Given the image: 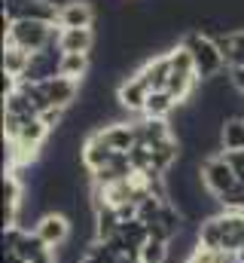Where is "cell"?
<instances>
[{
    "label": "cell",
    "instance_id": "4",
    "mask_svg": "<svg viewBox=\"0 0 244 263\" xmlns=\"http://www.w3.org/2000/svg\"><path fill=\"white\" fill-rule=\"evenodd\" d=\"M201 184H205V193H211L217 199L229 196L238 187V178H235L226 153H211V156L201 159Z\"/></svg>",
    "mask_w": 244,
    "mask_h": 263
},
{
    "label": "cell",
    "instance_id": "21",
    "mask_svg": "<svg viewBox=\"0 0 244 263\" xmlns=\"http://www.w3.org/2000/svg\"><path fill=\"white\" fill-rule=\"evenodd\" d=\"M168 257H171V242L162 239H150L137 251V263H168Z\"/></svg>",
    "mask_w": 244,
    "mask_h": 263
},
{
    "label": "cell",
    "instance_id": "15",
    "mask_svg": "<svg viewBox=\"0 0 244 263\" xmlns=\"http://www.w3.org/2000/svg\"><path fill=\"white\" fill-rule=\"evenodd\" d=\"M177 107H180V101H177L168 89H153L150 98H147L144 117H147V120H168Z\"/></svg>",
    "mask_w": 244,
    "mask_h": 263
},
{
    "label": "cell",
    "instance_id": "9",
    "mask_svg": "<svg viewBox=\"0 0 244 263\" xmlns=\"http://www.w3.org/2000/svg\"><path fill=\"white\" fill-rule=\"evenodd\" d=\"M98 18L92 0H64L58 3V18L55 25L58 28H92Z\"/></svg>",
    "mask_w": 244,
    "mask_h": 263
},
{
    "label": "cell",
    "instance_id": "24",
    "mask_svg": "<svg viewBox=\"0 0 244 263\" xmlns=\"http://www.w3.org/2000/svg\"><path fill=\"white\" fill-rule=\"evenodd\" d=\"M229 77H232V86L244 95V65H232L229 67Z\"/></svg>",
    "mask_w": 244,
    "mask_h": 263
},
{
    "label": "cell",
    "instance_id": "7",
    "mask_svg": "<svg viewBox=\"0 0 244 263\" xmlns=\"http://www.w3.org/2000/svg\"><path fill=\"white\" fill-rule=\"evenodd\" d=\"M3 12L12 22H25V18L55 22L58 18V3H52V0H3Z\"/></svg>",
    "mask_w": 244,
    "mask_h": 263
},
{
    "label": "cell",
    "instance_id": "10",
    "mask_svg": "<svg viewBox=\"0 0 244 263\" xmlns=\"http://www.w3.org/2000/svg\"><path fill=\"white\" fill-rule=\"evenodd\" d=\"M61 55H64V52H61L58 46H49V49H43V52H34V55H31V67H28V73H25L22 80H28V83H43V80L58 77Z\"/></svg>",
    "mask_w": 244,
    "mask_h": 263
},
{
    "label": "cell",
    "instance_id": "18",
    "mask_svg": "<svg viewBox=\"0 0 244 263\" xmlns=\"http://www.w3.org/2000/svg\"><path fill=\"white\" fill-rule=\"evenodd\" d=\"M18 86H22V83H18ZM3 114H6V117H18V120L40 117V114H37V104H34L22 89H15L12 95H6V98H3Z\"/></svg>",
    "mask_w": 244,
    "mask_h": 263
},
{
    "label": "cell",
    "instance_id": "17",
    "mask_svg": "<svg viewBox=\"0 0 244 263\" xmlns=\"http://www.w3.org/2000/svg\"><path fill=\"white\" fill-rule=\"evenodd\" d=\"M89 70H92V55L89 52H64L61 55V67H58L61 77H70V80L83 83L89 77Z\"/></svg>",
    "mask_w": 244,
    "mask_h": 263
},
{
    "label": "cell",
    "instance_id": "1",
    "mask_svg": "<svg viewBox=\"0 0 244 263\" xmlns=\"http://www.w3.org/2000/svg\"><path fill=\"white\" fill-rule=\"evenodd\" d=\"M198 248L205 251H244V211H220L198 227Z\"/></svg>",
    "mask_w": 244,
    "mask_h": 263
},
{
    "label": "cell",
    "instance_id": "8",
    "mask_svg": "<svg viewBox=\"0 0 244 263\" xmlns=\"http://www.w3.org/2000/svg\"><path fill=\"white\" fill-rule=\"evenodd\" d=\"M113 150L104 144V138H101V132L92 129L86 138H83V147H79V162H83V168L89 172V175H98V172H104L110 162H113Z\"/></svg>",
    "mask_w": 244,
    "mask_h": 263
},
{
    "label": "cell",
    "instance_id": "22",
    "mask_svg": "<svg viewBox=\"0 0 244 263\" xmlns=\"http://www.w3.org/2000/svg\"><path fill=\"white\" fill-rule=\"evenodd\" d=\"M40 120H43V126L49 132H55L67 123V110L64 107H46V110H40Z\"/></svg>",
    "mask_w": 244,
    "mask_h": 263
},
{
    "label": "cell",
    "instance_id": "12",
    "mask_svg": "<svg viewBox=\"0 0 244 263\" xmlns=\"http://www.w3.org/2000/svg\"><path fill=\"white\" fill-rule=\"evenodd\" d=\"M137 73L150 83V89H168V80H171L174 67H171L168 52H162V55H147L137 67Z\"/></svg>",
    "mask_w": 244,
    "mask_h": 263
},
{
    "label": "cell",
    "instance_id": "23",
    "mask_svg": "<svg viewBox=\"0 0 244 263\" xmlns=\"http://www.w3.org/2000/svg\"><path fill=\"white\" fill-rule=\"evenodd\" d=\"M226 159H229V165H232V172H235L238 184H244V150H235V153H226Z\"/></svg>",
    "mask_w": 244,
    "mask_h": 263
},
{
    "label": "cell",
    "instance_id": "11",
    "mask_svg": "<svg viewBox=\"0 0 244 263\" xmlns=\"http://www.w3.org/2000/svg\"><path fill=\"white\" fill-rule=\"evenodd\" d=\"M101 138L104 144L113 150V153H131L137 147V132H134V123L128 120H119V123H110V126H101Z\"/></svg>",
    "mask_w": 244,
    "mask_h": 263
},
{
    "label": "cell",
    "instance_id": "13",
    "mask_svg": "<svg viewBox=\"0 0 244 263\" xmlns=\"http://www.w3.org/2000/svg\"><path fill=\"white\" fill-rule=\"evenodd\" d=\"M134 132H137V144L140 147H156L168 138H174V129L168 120H147V117H137L134 120Z\"/></svg>",
    "mask_w": 244,
    "mask_h": 263
},
{
    "label": "cell",
    "instance_id": "14",
    "mask_svg": "<svg viewBox=\"0 0 244 263\" xmlns=\"http://www.w3.org/2000/svg\"><path fill=\"white\" fill-rule=\"evenodd\" d=\"M95 46V28H61L58 49L61 52H89Z\"/></svg>",
    "mask_w": 244,
    "mask_h": 263
},
{
    "label": "cell",
    "instance_id": "26",
    "mask_svg": "<svg viewBox=\"0 0 244 263\" xmlns=\"http://www.w3.org/2000/svg\"><path fill=\"white\" fill-rule=\"evenodd\" d=\"M3 263H25L18 254H12V251H3Z\"/></svg>",
    "mask_w": 244,
    "mask_h": 263
},
{
    "label": "cell",
    "instance_id": "5",
    "mask_svg": "<svg viewBox=\"0 0 244 263\" xmlns=\"http://www.w3.org/2000/svg\"><path fill=\"white\" fill-rule=\"evenodd\" d=\"M150 92H153L150 83H147L137 70H128L119 83H116V104H119L122 110H128V114L144 117V107H147Z\"/></svg>",
    "mask_w": 244,
    "mask_h": 263
},
{
    "label": "cell",
    "instance_id": "2",
    "mask_svg": "<svg viewBox=\"0 0 244 263\" xmlns=\"http://www.w3.org/2000/svg\"><path fill=\"white\" fill-rule=\"evenodd\" d=\"M180 43L192 52V62H195V73H198V80L201 83H211L214 77H220V73H226L229 65H226V55H223V49L217 46V40L214 37H208V34H201V31H186L180 37Z\"/></svg>",
    "mask_w": 244,
    "mask_h": 263
},
{
    "label": "cell",
    "instance_id": "19",
    "mask_svg": "<svg viewBox=\"0 0 244 263\" xmlns=\"http://www.w3.org/2000/svg\"><path fill=\"white\" fill-rule=\"evenodd\" d=\"M220 144H223V153H235L244 150V117H229L220 129Z\"/></svg>",
    "mask_w": 244,
    "mask_h": 263
},
{
    "label": "cell",
    "instance_id": "6",
    "mask_svg": "<svg viewBox=\"0 0 244 263\" xmlns=\"http://www.w3.org/2000/svg\"><path fill=\"white\" fill-rule=\"evenodd\" d=\"M34 233L43 239V245H46L49 251H55V248H61V245L73 236V220H70L64 211H49V214H43V217L37 220Z\"/></svg>",
    "mask_w": 244,
    "mask_h": 263
},
{
    "label": "cell",
    "instance_id": "3",
    "mask_svg": "<svg viewBox=\"0 0 244 263\" xmlns=\"http://www.w3.org/2000/svg\"><path fill=\"white\" fill-rule=\"evenodd\" d=\"M58 34L61 28L55 22H34V18H25V22H12V28L3 34V43L9 46H18L25 52H43L49 46H58Z\"/></svg>",
    "mask_w": 244,
    "mask_h": 263
},
{
    "label": "cell",
    "instance_id": "16",
    "mask_svg": "<svg viewBox=\"0 0 244 263\" xmlns=\"http://www.w3.org/2000/svg\"><path fill=\"white\" fill-rule=\"evenodd\" d=\"M122 230L116 208H98L95 211V242H113Z\"/></svg>",
    "mask_w": 244,
    "mask_h": 263
},
{
    "label": "cell",
    "instance_id": "20",
    "mask_svg": "<svg viewBox=\"0 0 244 263\" xmlns=\"http://www.w3.org/2000/svg\"><path fill=\"white\" fill-rule=\"evenodd\" d=\"M28 67H31V52H25V49H18V46H9V43H3V73H9V77H25L28 73Z\"/></svg>",
    "mask_w": 244,
    "mask_h": 263
},
{
    "label": "cell",
    "instance_id": "27",
    "mask_svg": "<svg viewBox=\"0 0 244 263\" xmlns=\"http://www.w3.org/2000/svg\"><path fill=\"white\" fill-rule=\"evenodd\" d=\"M79 263H95V260H92V257H83V260H79Z\"/></svg>",
    "mask_w": 244,
    "mask_h": 263
},
{
    "label": "cell",
    "instance_id": "25",
    "mask_svg": "<svg viewBox=\"0 0 244 263\" xmlns=\"http://www.w3.org/2000/svg\"><path fill=\"white\" fill-rule=\"evenodd\" d=\"M31 263H58V257H55V251H46L43 257H37V260H31Z\"/></svg>",
    "mask_w": 244,
    "mask_h": 263
}]
</instances>
